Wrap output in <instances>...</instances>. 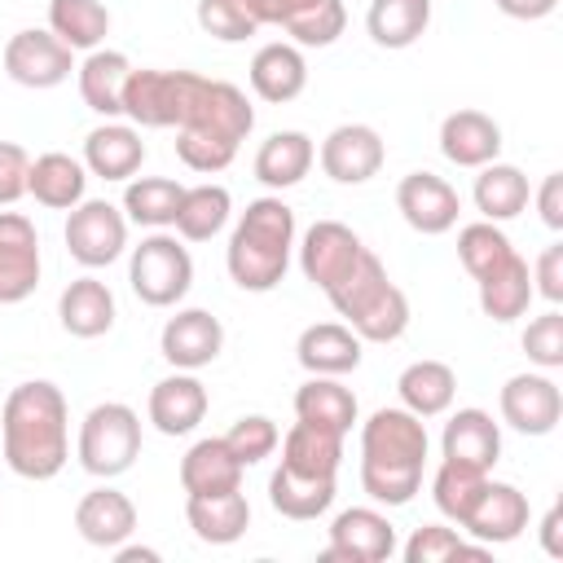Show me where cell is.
<instances>
[{
	"label": "cell",
	"mask_w": 563,
	"mask_h": 563,
	"mask_svg": "<svg viewBox=\"0 0 563 563\" xmlns=\"http://www.w3.org/2000/svg\"><path fill=\"white\" fill-rule=\"evenodd\" d=\"M48 31L66 48L92 53L110 35V9L101 0H48Z\"/></svg>",
	"instance_id": "obj_42"
},
{
	"label": "cell",
	"mask_w": 563,
	"mask_h": 563,
	"mask_svg": "<svg viewBox=\"0 0 563 563\" xmlns=\"http://www.w3.org/2000/svg\"><path fill=\"white\" fill-rule=\"evenodd\" d=\"M88 176H101V180H132L145 163V141L136 132V123H97L88 136H84V158Z\"/></svg>",
	"instance_id": "obj_20"
},
{
	"label": "cell",
	"mask_w": 563,
	"mask_h": 563,
	"mask_svg": "<svg viewBox=\"0 0 563 563\" xmlns=\"http://www.w3.org/2000/svg\"><path fill=\"white\" fill-rule=\"evenodd\" d=\"M537 211H541V220H545V229H563V172H550L545 180H541V189H537Z\"/></svg>",
	"instance_id": "obj_52"
},
{
	"label": "cell",
	"mask_w": 563,
	"mask_h": 563,
	"mask_svg": "<svg viewBox=\"0 0 563 563\" xmlns=\"http://www.w3.org/2000/svg\"><path fill=\"white\" fill-rule=\"evenodd\" d=\"M246 9L260 26H286L299 48H330L347 26L343 0H246Z\"/></svg>",
	"instance_id": "obj_9"
},
{
	"label": "cell",
	"mask_w": 563,
	"mask_h": 563,
	"mask_svg": "<svg viewBox=\"0 0 563 563\" xmlns=\"http://www.w3.org/2000/svg\"><path fill=\"white\" fill-rule=\"evenodd\" d=\"M224 444L233 449V457H238L242 466H255V462H264V457L277 453L282 431H277V422L264 418V413H242V418L224 431Z\"/></svg>",
	"instance_id": "obj_46"
},
{
	"label": "cell",
	"mask_w": 563,
	"mask_h": 563,
	"mask_svg": "<svg viewBox=\"0 0 563 563\" xmlns=\"http://www.w3.org/2000/svg\"><path fill=\"white\" fill-rule=\"evenodd\" d=\"M431 26V0H369L365 31L378 48H409Z\"/></svg>",
	"instance_id": "obj_38"
},
{
	"label": "cell",
	"mask_w": 563,
	"mask_h": 563,
	"mask_svg": "<svg viewBox=\"0 0 563 563\" xmlns=\"http://www.w3.org/2000/svg\"><path fill=\"white\" fill-rule=\"evenodd\" d=\"M145 413L163 435H189L207 418V387L198 383L194 369H176L150 387Z\"/></svg>",
	"instance_id": "obj_21"
},
{
	"label": "cell",
	"mask_w": 563,
	"mask_h": 563,
	"mask_svg": "<svg viewBox=\"0 0 563 563\" xmlns=\"http://www.w3.org/2000/svg\"><path fill=\"white\" fill-rule=\"evenodd\" d=\"M479 176H475V189H471V198H475V211L484 216V220H493V224H506V220H515L523 207H528V198H532V185H528V176L515 167V163H484V167H475Z\"/></svg>",
	"instance_id": "obj_35"
},
{
	"label": "cell",
	"mask_w": 563,
	"mask_h": 563,
	"mask_svg": "<svg viewBox=\"0 0 563 563\" xmlns=\"http://www.w3.org/2000/svg\"><path fill=\"white\" fill-rule=\"evenodd\" d=\"M185 519L198 541L207 545H233L251 528V501L242 488L216 493V497H185Z\"/></svg>",
	"instance_id": "obj_32"
},
{
	"label": "cell",
	"mask_w": 563,
	"mask_h": 563,
	"mask_svg": "<svg viewBox=\"0 0 563 563\" xmlns=\"http://www.w3.org/2000/svg\"><path fill=\"white\" fill-rule=\"evenodd\" d=\"M75 528H79V537H84L88 545L114 550V545H123V541L136 532V506H132L128 493H119V488H110V484L88 488V493L79 497V506H75Z\"/></svg>",
	"instance_id": "obj_22"
},
{
	"label": "cell",
	"mask_w": 563,
	"mask_h": 563,
	"mask_svg": "<svg viewBox=\"0 0 563 563\" xmlns=\"http://www.w3.org/2000/svg\"><path fill=\"white\" fill-rule=\"evenodd\" d=\"M537 299V290H532V268H528V260L515 251L506 264H497L493 273H484L479 277V308H484V317H493V321H519L523 312H528V303Z\"/></svg>",
	"instance_id": "obj_36"
},
{
	"label": "cell",
	"mask_w": 563,
	"mask_h": 563,
	"mask_svg": "<svg viewBox=\"0 0 563 563\" xmlns=\"http://www.w3.org/2000/svg\"><path fill=\"white\" fill-rule=\"evenodd\" d=\"M510 255H515V246H510V238H506L501 224L475 220V224L457 229V260H462V268H466L475 282H479L484 273H493L497 264H506Z\"/></svg>",
	"instance_id": "obj_45"
},
{
	"label": "cell",
	"mask_w": 563,
	"mask_h": 563,
	"mask_svg": "<svg viewBox=\"0 0 563 563\" xmlns=\"http://www.w3.org/2000/svg\"><path fill=\"white\" fill-rule=\"evenodd\" d=\"M233 216V194L224 185H189L176 211V238L180 242H211Z\"/></svg>",
	"instance_id": "obj_41"
},
{
	"label": "cell",
	"mask_w": 563,
	"mask_h": 563,
	"mask_svg": "<svg viewBox=\"0 0 563 563\" xmlns=\"http://www.w3.org/2000/svg\"><path fill=\"white\" fill-rule=\"evenodd\" d=\"M26 172L31 154L18 141H0V207H13L26 194Z\"/></svg>",
	"instance_id": "obj_50"
},
{
	"label": "cell",
	"mask_w": 563,
	"mask_h": 563,
	"mask_svg": "<svg viewBox=\"0 0 563 563\" xmlns=\"http://www.w3.org/2000/svg\"><path fill=\"white\" fill-rule=\"evenodd\" d=\"M268 501L282 519H321L334 506V475H299L290 466H277L268 475Z\"/></svg>",
	"instance_id": "obj_37"
},
{
	"label": "cell",
	"mask_w": 563,
	"mask_h": 563,
	"mask_svg": "<svg viewBox=\"0 0 563 563\" xmlns=\"http://www.w3.org/2000/svg\"><path fill=\"white\" fill-rule=\"evenodd\" d=\"M57 317L70 339H101L114 325V295L97 277H75L57 299Z\"/></svg>",
	"instance_id": "obj_31"
},
{
	"label": "cell",
	"mask_w": 563,
	"mask_h": 563,
	"mask_svg": "<svg viewBox=\"0 0 563 563\" xmlns=\"http://www.w3.org/2000/svg\"><path fill=\"white\" fill-rule=\"evenodd\" d=\"M330 308L361 334V343H396L409 330V299L387 277L383 260L365 246L356 264L325 290Z\"/></svg>",
	"instance_id": "obj_4"
},
{
	"label": "cell",
	"mask_w": 563,
	"mask_h": 563,
	"mask_svg": "<svg viewBox=\"0 0 563 563\" xmlns=\"http://www.w3.org/2000/svg\"><path fill=\"white\" fill-rule=\"evenodd\" d=\"M295 246H299V268H303V277H308L317 290H330V286L356 264V255L365 251V242H361L347 224H339V220H317V224H308Z\"/></svg>",
	"instance_id": "obj_16"
},
{
	"label": "cell",
	"mask_w": 563,
	"mask_h": 563,
	"mask_svg": "<svg viewBox=\"0 0 563 563\" xmlns=\"http://www.w3.org/2000/svg\"><path fill=\"white\" fill-rule=\"evenodd\" d=\"M242 462L233 457V449L224 444V435H207L194 440L180 457V488L185 497H216V493H233L242 488Z\"/></svg>",
	"instance_id": "obj_24"
},
{
	"label": "cell",
	"mask_w": 563,
	"mask_h": 563,
	"mask_svg": "<svg viewBox=\"0 0 563 563\" xmlns=\"http://www.w3.org/2000/svg\"><path fill=\"white\" fill-rule=\"evenodd\" d=\"M176 158H180L189 172L216 176V172H224V167L238 158V145H233V141H220V136H211V132L176 128Z\"/></svg>",
	"instance_id": "obj_48"
},
{
	"label": "cell",
	"mask_w": 563,
	"mask_h": 563,
	"mask_svg": "<svg viewBox=\"0 0 563 563\" xmlns=\"http://www.w3.org/2000/svg\"><path fill=\"white\" fill-rule=\"evenodd\" d=\"M26 194L48 207V211H70L84 202L88 194V167L62 150H48L40 158H31V172H26Z\"/></svg>",
	"instance_id": "obj_28"
},
{
	"label": "cell",
	"mask_w": 563,
	"mask_h": 563,
	"mask_svg": "<svg viewBox=\"0 0 563 563\" xmlns=\"http://www.w3.org/2000/svg\"><path fill=\"white\" fill-rule=\"evenodd\" d=\"M128 75H132V62L119 48H92L75 66L84 106L92 114H101V119H119L123 114V84H128Z\"/></svg>",
	"instance_id": "obj_29"
},
{
	"label": "cell",
	"mask_w": 563,
	"mask_h": 563,
	"mask_svg": "<svg viewBox=\"0 0 563 563\" xmlns=\"http://www.w3.org/2000/svg\"><path fill=\"white\" fill-rule=\"evenodd\" d=\"M484 484H488V471H479V466H471V462H453V457H444V462L435 466V475H431L435 510H440L444 519L462 523V519L471 515L475 497L484 493Z\"/></svg>",
	"instance_id": "obj_43"
},
{
	"label": "cell",
	"mask_w": 563,
	"mask_h": 563,
	"mask_svg": "<svg viewBox=\"0 0 563 563\" xmlns=\"http://www.w3.org/2000/svg\"><path fill=\"white\" fill-rule=\"evenodd\" d=\"M440 154L453 167H484L501 154V123L484 110H453L440 123Z\"/></svg>",
	"instance_id": "obj_23"
},
{
	"label": "cell",
	"mask_w": 563,
	"mask_h": 563,
	"mask_svg": "<svg viewBox=\"0 0 563 563\" xmlns=\"http://www.w3.org/2000/svg\"><path fill=\"white\" fill-rule=\"evenodd\" d=\"M396 554V528L374 506H352L330 519V545L321 563H383Z\"/></svg>",
	"instance_id": "obj_10"
},
{
	"label": "cell",
	"mask_w": 563,
	"mask_h": 563,
	"mask_svg": "<svg viewBox=\"0 0 563 563\" xmlns=\"http://www.w3.org/2000/svg\"><path fill=\"white\" fill-rule=\"evenodd\" d=\"M0 457L18 479H53L70 457V409L57 383L31 378L4 396Z\"/></svg>",
	"instance_id": "obj_1"
},
{
	"label": "cell",
	"mask_w": 563,
	"mask_h": 563,
	"mask_svg": "<svg viewBox=\"0 0 563 563\" xmlns=\"http://www.w3.org/2000/svg\"><path fill=\"white\" fill-rule=\"evenodd\" d=\"M70 70H75V48H66L53 31L26 26L4 44V75L22 88H57L70 79Z\"/></svg>",
	"instance_id": "obj_11"
},
{
	"label": "cell",
	"mask_w": 563,
	"mask_h": 563,
	"mask_svg": "<svg viewBox=\"0 0 563 563\" xmlns=\"http://www.w3.org/2000/svg\"><path fill=\"white\" fill-rule=\"evenodd\" d=\"M541 550L550 554V559H563V506L554 501L550 510H545V519H541Z\"/></svg>",
	"instance_id": "obj_54"
},
{
	"label": "cell",
	"mask_w": 563,
	"mask_h": 563,
	"mask_svg": "<svg viewBox=\"0 0 563 563\" xmlns=\"http://www.w3.org/2000/svg\"><path fill=\"white\" fill-rule=\"evenodd\" d=\"M497 409H501V422L515 427L519 435H550L563 418V391L545 369L515 374L501 383Z\"/></svg>",
	"instance_id": "obj_12"
},
{
	"label": "cell",
	"mask_w": 563,
	"mask_h": 563,
	"mask_svg": "<svg viewBox=\"0 0 563 563\" xmlns=\"http://www.w3.org/2000/svg\"><path fill=\"white\" fill-rule=\"evenodd\" d=\"M396 211L405 216V224L413 233L435 238V233H449L457 224L462 198H457V189L444 176H435V172H409L396 185Z\"/></svg>",
	"instance_id": "obj_14"
},
{
	"label": "cell",
	"mask_w": 563,
	"mask_h": 563,
	"mask_svg": "<svg viewBox=\"0 0 563 563\" xmlns=\"http://www.w3.org/2000/svg\"><path fill=\"white\" fill-rule=\"evenodd\" d=\"M312 163H317L312 136L299 132V128H286V132H273L255 150V180L268 185V189H290L312 172Z\"/></svg>",
	"instance_id": "obj_30"
},
{
	"label": "cell",
	"mask_w": 563,
	"mask_h": 563,
	"mask_svg": "<svg viewBox=\"0 0 563 563\" xmlns=\"http://www.w3.org/2000/svg\"><path fill=\"white\" fill-rule=\"evenodd\" d=\"M40 286V233L22 211H0V303H22Z\"/></svg>",
	"instance_id": "obj_15"
},
{
	"label": "cell",
	"mask_w": 563,
	"mask_h": 563,
	"mask_svg": "<svg viewBox=\"0 0 563 563\" xmlns=\"http://www.w3.org/2000/svg\"><path fill=\"white\" fill-rule=\"evenodd\" d=\"M75 457L88 475L114 479L141 457V413L123 400H101L79 422Z\"/></svg>",
	"instance_id": "obj_5"
},
{
	"label": "cell",
	"mask_w": 563,
	"mask_h": 563,
	"mask_svg": "<svg viewBox=\"0 0 563 563\" xmlns=\"http://www.w3.org/2000/svg\"><path fill=\"white\" fill-rule=\"evenodd\" d=\"M523 352H528V361L537 365V369H563V312L550 303L541 317H532L528 321V330H523Z\"/></svg>",
	"instance_id": "obj_49"
},
{
	"label": "cell",
	"mask_w": 563,
	"mask_h": 563,
	"mask_svg": "<svg viewBox=\"0 0 563 563\" xmlns=\"http://www.w3.org/2000/svg\"><path fill=\"white\" fill-rule=\"evenodd\" d=\"M427 422L405 405H383L361 422V488L378 506H409L422 488Z\"/></svg>",
	"instance_id": "obj_2"
},
{
	"label": "cell",
	"mask_w": 563,
	"mask_h": 563,
	"mask_svg": "<svg viewBox=\"0 0 563 563\" xmlns=\"http://www.w3.org/2000/svg\"><path fill=\"white\" fill-rule=\"evenodd\" d=\"M356 413H361L356 396L330 374H308V383H299V391H295V418L312 422V427H325L334 435H347Z\"/></svg>",
	"instance_id": "obj_34"
},
{
	"label": "cell",
	"mask_w": 563,
	"mask_h": 563,
	"mask_svg": "<svg viewBox=\"0 0 563 563\" xmlns=\"http://www.w3.org/2000/svg\"><path fill=\"white\" fill-rule=\"evenodd\" d=\"M405 563H449V559H488L493 550L479 541H466L457 528L444 523H422L413 528V537L400 545Z\"/></svg>",
	"instance_id": "obj_44"
},
{
	"label": "cell",
	"mask_w": 563,
	"mask_h": 563,
	"mask_svg": "<svg viewBox=\"0 0 563 563\" xmlns=\"http://www.w3.org/2000/svg\"><path fill=\"white\" fill-rule=\"evenodd\" d=\"M198 26L220 44H242L260 31L246 0H198Z\"/></svg>",
	"instance_id": "obj_47"
},
{
	"label": "cell",
	"mask_w": 563,
	"mask_h": 563,
	"mask_svg": "<svg viewBox=\"0 0 563 563\" xmlns=\"http://www.w3.org/2000/svg\"><path fill=\"white\" fill-rule=\"evenodd\" d=\"M440 457H453V462H471L479 471H493L497 457H501V427L493 422L488 409H457L449 422H444V435H440Z\"/></svg>",
	"instance_id": "obj_27"
},
{
	"label": "cell",
	"mask_w": 563,
	"mask_h": 563,
	"mask_svg": "<svg viewBox=\"0 0 563 563\" xmlns=\"http://www.w3.org/2000/svg\"><path fill=\"white\" fill-rule=\"evenodd\" d=\"M220 347H224V325L207 308H180L176 317H167L158 334V352L172 369H202L220 356Z\"/></svg>",
	"instance_id": "obj_18"
},
{
	"label": "cell",
	"mask_w": 563,
	"mask_h": 563,
	"mask_svg": "<svg viewBox=\"0 0 563 563\" xmlns=\"http://www.w3.org/2000/svg\"><path fill=\"white\" fill-rule=\"evenodd\" d=\"M114 563H158V550L150 545H114Z\"/></svg>",
	"instance_id": "obj_55"
},
{
	"label": "cell",
	"mask_w": 563,
	"mask_h": 563,
	"mask_svg": "<svg viewBox=\"0 0 563 563\" xmlns=\"http://www.w3.org/2000/svg\"><path fill=\"white\" fill-rule=\"evenodd\" d=\"M321 172L334 180V185H365L383 172V158H387V145L383 136L369 128V123H339L321 150Z\"/></svg>",
	"instance_id": "obj_13"
},
{
	"label": "cell",
	"mask_w": 563,
	"mask_h": 563,
	"mask_svg": "<svg viewBox=\"0 0 563 563\" xmlns=\"http://www.w3.org/2000/svg\"><path fill=\"white\" fill-rule=\"evenodd\" d=\"M493 4L515 22H541V18H550L559 9V0H493Z\"/></svg>",
	"instance_id": "obj_53"
},
{
	"label": "cell",
	"mask_w": 563,
	"mask_h": 563,
	"mask_svg": "<svg viewBox=\"0 0 563 563\" xmlns=\"http://www.w3.org/2000/svg\"><path fill=\"white\" fill-rule=\"evenodd\" d=\"M532 290L545 299V303H563V242H554V246H545L541 255H537V264H532Z\"/></svg>",
	"instance_id": "obj_51"
},
{
	"label": "cell",
	"mask_w": 563,
	"mask_h": 563,
	"mask_svg": "<svg viewBox=\"0 0 563 563\" xmlns=\"http://www.w3.org/2000/svg\"><path fill=\"white\" fill-rule=\"evenodd\" d=\"M466 537H475L479 545H506L515 541L523 528H528V497L515 488V484H501V479H488L484 493L475 497L471 515L457 523Z\"/></svg>",
	"instance_id": "obj_19"
},
{
	"label": "cell",
	"mask_w": 563,
	"mask_h": 563,
	"mask_svg": "<svg viewBox=\"0 0 563 563\" xmlns=\"http://www.w3.org/2000/svg\"><path fill=\"white\" fill-rule=\"evenodd\" d=\"M207 75L198 70H136L123 84V119L136 128H180Z\"/></svg>",
	"instance_id": "obj_7"
},
{
	"label": "cell",
	"mask_w": 563,
	"mask_h": 563,
	"mask_svg": "<svg viewBox=\"0 0 563 563\" xmlns=\"http://www.w3.org/2000/svg\"><path fill=\"white\" fill-rule=\"evenodd\" d=\"M251 88L268 106H286L308 88V62L299 44L273 40L251 57Z\"/></svg>",
	"instance_id": "obj_25"
},
{
	"label": "cell",
	"mask_w": 563,
	"mask_h": 563,
	"mask_svg": "<svg viewBox=\"0 0 563 563\" xmlns=\"http://www.w3.org/2000/svg\"><path fill=\"white\" fill-rule=\"evenodd\" d=\"M290 251H295V211L268 194V198L246 202V211L238 216L229 246H224V264H229L233 286L264 295L286 277Z\"/></svg>",
	"instance_id": "obj_3"
},
{
	"label": "cell",
	"mask_w": 563,
	"mask_h": 563,
	"mask_svg": "<svg viewBox=\"0 0 563 563\" xmlns=\"http://www.w3.org/2000/svg\"><path fill=\"white\" fill-rule=\"evenodd\" d=\"M180 198H185L180 180H172V176H136L123 189V216H128V224H141V229H172L176 211H180Z\"/></svg>",
	"instance_id": "obj_39"
},
{
	"label": "cell",
	"mask_w": 563,
	"mask_h": 563,
	"mask_svg": "<svg viewBox=\"0 0 563 563\" xmlns=\"http://www.w3.org/2000/svg\"><path fill=\"white\" fill-rule=\"evenodd\" d=\"M180 128L211 132L220 141L242 145L251 136V128H255V110H251V101H246V92L238 84L202 79V88H198V97H194V106H189V114H185Z\"/></svg>",
	"instance_id": "obj_17"
},
{
	"label": "cell",
	"mask_w": 563,
	"mask_h": 563,
	"mask_svg": "<svg viewBox=\"0 0 563 563\" xmlns=\"http://www.w3.org/2000/svg\"><path fill=\"white\" fill-rule=\"evenodd\" d=\"M343 440H347V435H334V431H325V427L295 422V427L282 435V466H290V471H299V475H339Z\"/></svg>",
	"instance_id": "obj_40"
},
{
	"label": "cell",
	"mask_w": 563,
	"mask_h": 563,
	"mask_svg": "<svg viewBox=\"0 0 563 563\" xmlns=\"http://www.w3.org/2000/svg\"><path fill=\"white\" fill-rule=\"evenodd\" d=\"M66 251L75 264L84 268H106L128 251V216L123 207L106 202V198H84L79 207L66 211Z\"/></svg>",
	"instance_id": "obj_8"
},
{
	"label": "cell",
	"mask_w": 563,
	"mask_h": 563,
	"mask_svg": "<svg viewBox=\"0 0 563 563\" xmlns=\"http://www.w3.org/2000/svg\"><path fill=\"white\" fill-rule=\"evenodd\" d=\"M295 356L308 374H330V378H343L361 365V334L347 325V321H317L299 334L295 343Z\"/></svg>",
	"instance_id": "obj_26"
},
{
	"label": "cell",
	"mask_w": 563,
	"mask_h": 563,
	"mask_svg": "<svg viewBox=\"0 0 563 563\" xmlns=\"http://www.w3.org/2000/svg\"><path fill=\"white\" fill-rule=\"evenodd\" d=\"M128 282L145 308H176L194 286L189 246L176 233L150 229L128 255Z\"/></svg>",
	"instance_id": "obj_6"
},
{
	"label": "cell",
	"mask_w": 563,
	"mask_h": 563,
	"mask_svg": "<svg viewBox=\"0 0 563 563\" xmlns=\"http://www.w3.org/2000/svg\"><path fill=\"white\" fill-rule=\"evenodd\" d=\"M396 391H400V405H405L409 413H418V418H440V413H449V405H453V396H457V374H453V365L422 356V361H413V365L400 369Z\"/></svg>",
	"instance_id": "obj_33"
}]
</instances>
